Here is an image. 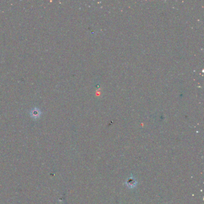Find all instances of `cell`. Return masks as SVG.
Here are the masks:
<instances>
[{
	"label": "cell",
	"mask_w": 204,
	"mask_h": 204,
	"mask_svg": "<svg viewBox=\"0 0 204 204\" xmlns=\"http://www.w3.org/2000/svg\"><path fill=\"white\" fill-rule=\"evenodd\" d=\"M126 184L127 185V186L130 189H132L135 187L137 185V181H136V180L134 178V177L133 176H131L126 181Z\"/></svg>",
	"instance_id": "6da1fadb"
}]
</instances>
